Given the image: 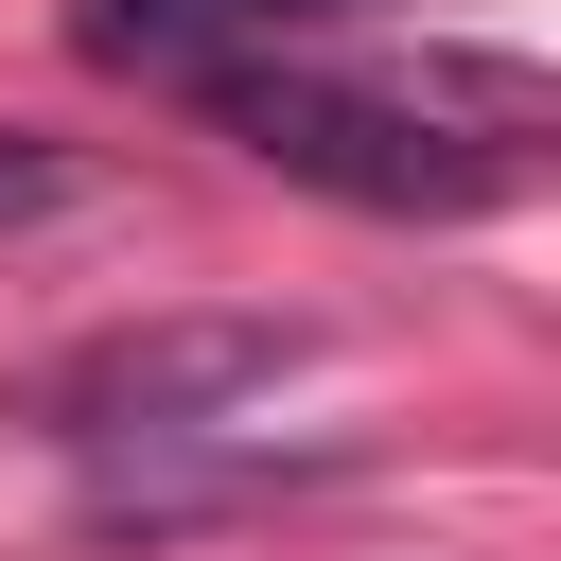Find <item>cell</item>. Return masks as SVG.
I'll return each mask as SVG.
<instances>
[{
	"label": "cell",
	"instance_id": "1",
	"mask_svg": "<svg viewBox=\"0 0 561 561\" xmlns=\"http://www.w3.org/2000/svg\"><path fill=\"white\" fill-rule=\"evenodd\" d=\"M193 105L298 175V193H351L386 228H473L526 193V123H543V70H491V53H438L421 88H351V70H210L193 53Z\"/></svg>",
	"mask_w": 561,
	"mask_h": 561
},
{
	"label": "cell",
	"instance_id": "2",
	"mask_svg": "<svg viewBox=\"0 0 561 561\" xmlns=\"http://www.w3.org/2000/svg\"><path fill=\"white\" fill-rule=\"evenodd\" d=\"M298 351H316L298 316H123V333H88V351H53V368H35V438H70V456L193 438V421L263 403Z\"/></svg>",
	"mask_w": 561,
	"mask_h": 561
},
{
	"label": "cell",
	"instance_id": "3",
	"mask_svg": "<svg viewBox=\"0 0 561 561\" xmlns=\"http://www.w3.org/2000/svg\"><path fill=\"white\" fill-rule=\"evenodd\" d=\"M280 18H333V0H105V18H88V53H123V70L158 53V70H175L193 35H280Z\"/></svg>",
	"mask_w": 561,
	"mask_h": 561
},
{
	"label": "cell",
	"instance_id": "4",
	"mask_svg": "<svg viewBox=\"0 0 561 561\" xmlns=\"http://www.w3.org/2000/svg\"><path fill=\"white\" fill-rule=\"evenodd\" d=\"M18 210H70V140H18V123H0V228H18Z\"/></svg>",
	"mask_w": 561,
	"mask_h": 561
}]
</instances>
